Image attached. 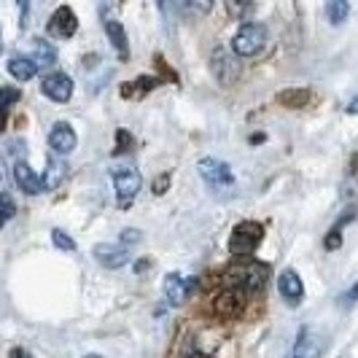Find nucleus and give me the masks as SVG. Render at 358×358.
Returning a JSON list of instances; mask_svg holds the SVG:
<instances>
[{
	"label": "nucleus",
	"mask_w": 358,
	"mask_h": 358,
	"mask_svg": "<svg viewBox=\"0 0 358 358\" xmlns=\"http://www.w3.org/2000/svg\"><path fill=\"white\" fill-rule=\"evenodd\" d=\"M323 350H326V340L313 329V326H305L296 337V345H294V356L291 358H321Z\"/></svg>",
	"instance_id": "obj_10"
},
{
	"label": "nucleus",
	"mask_w": 358,
	"mask_h": 358,
	"mask_svg": "<svg viewBox=\"0 0 358 358\" xmlns=\"http://www.w3.org/2000/svg\"><path fill=\"white\" fill-rule=\"evenodd\" d=\"M278 288H280V296L286 299L291 307H296L302 299H305V283L302 278L294 272V269H286L280 272V280H278Z\"/></svg>",
	"instance_id": "obj_13"
},
{
	"label": "nucleus",
	"mask_w": 358,
	"mask_h": 358,
	"mask_svg": "<svg viewBox=\"0 0 358 358\" xmlns=\"http://www.w3.org/2000/svg\"><path fill=\"white\" fill-rule=\"evenodd\" d=\"M342 221H345V218H342ZM342 221L334 227V229H331V232H329V240H326V248H329V251H337V248H340V227H342Z\"/></svg>",
	"instance_id": "obj_25"
},
{
	"label": "nucleus",
	"mask_w": 358,
	"mask_h": 358,
	"mask_svg": "<svg viewBox=\"0 0 358 358\" xmlns=\"http://www.w3.org/2000/svg\"><path fill=\"white\" fill-rule=\"evenodd\" d=\"M46 30H49V36H54V38H71L73 33L78 30V19H76L71 6H59L52 14V19H49Z\"/></svg>",
	"instance_id": "obj_11"
},
{
	"label": "nucleus",
	"mask_w": 358,
	"mask_h": 358,
	"mask_svg": "<svg viewBox=\"0 0 358 358\" xmlns=\"http://www.w3.org/2000/svg\"><path fill=\"white\" fill-rule=\"evenodd\" d=\"M78 143V138H76V132H73L71 124H65V122H57L52 127V132H49V145H52L54 154H71L73 148Z\"/></svg>",
	"instance_id": "obj_14"
},
{
	"label": "nucleus",
	"mask_w": 358,
	"mask_h": 358,
	"mask_svg": "<svg viewBox=\"0 0 358 358\" xmlns=\"http://www.w3.org/2000/svg\"><path fill=\"white\" fill-rule=\"evenodd\" d=\"M348 110H350V113H358V100H353V106L348 108Z\"/></svg>",
	"instance_id": "obj_32"
},
{
	"label": "nucleus",
	"mask_w": 358,
	"mask_h": 358,
	"mask_svg": "<svg viewBox=\"0 0 358 358\" xmlns=\"http://www.w3.org/2000/svg\"><path fill=\"white\" fill-rule=\"evenodd\" d=\"M19 97H22V92L19 90H14V87H3V110H8V108L14 106V103H17Z\"/></svg>",
	"instance_id": "obj_24"
},
{
	"label": "nucleus",
	"mask_w": 358,
	"mask_h": 358,
	"mask_svg": "<svg viewBox=\"0 0 358 358\" xmlns=\"http://www.w3.org/2000/svg\"><path fill=\"white\" fill-rule=\"evenodd\" d=\"M148 267H151V259H143V262H138V264H135V272H145Z\"/></svg>",
	"instance_id": "obj_29"
},
{
	"label": "nucleus",
	"mask_w": 358,
	"mask_h": 358,
	"mask_svg": "<svg viewBox=\"0 0 358 358\" xmlns=\"http://www.w3.org/2000/svg\"><path fill=\"white\" fill-rule=\"evenodd\" d=\"M356 299H358V283H356V286H353V288H350L348 294H342V299H340V302H342V305H345V307H353V305H356Z\"/></svg>",
	"instance_id": "obj_28"
},
{
	"label": "nucleus",
	"mask_w": 358,
	"mask_h": 358,
	"mask_svg": "<svg viewBox=\"0 0 358 358\" xmlns=\"http://www.w3.org/2000/svg\"><path fill=\"white\" fill-rule=\"evenodd\" d=\"M251 296L253 294H248L243 286H237V283L224 278L221 288L215 291L213 299H210V310L221 321H237V318H243L245 307L251 305Z\"/></svg>",
	"instance_id": "obj_1"
},
{
	"label": "nucleus",
	"mask_w": 358,
	"mask_h": 358,
	"mask_svg": "<svg viewBox=\"0 0 358 358\" xmlns=\"http://www.w3.org/2000/svg\"><path fill=\"white\" fill-rule=\"evenodd\" d=\"M310 100V94L305 90H291V92H283L280 94V103L288 108H302Z\"/></svg>",
	"instance_id": "obj_21"
},
{
	"label": "nucleus",
	"mask_w": 358,
	"mask_h": 358,
	"mask_svg": "<svg viewBox=\"0 0 358 358\" xmlns=\"http://www.w3.org/2000/svg\"><path fill=\"white\" fill-rule=\"evenodd\" d=\"M264 43H267V30L262 27V24H243L232 38V52L237 57H253V54H259L264 49Z\"/></svg>",
	"instance_id": "obj_5"
},
{
	"label": "nucleus",
	"mask_w": 358,
	"mask_h": 358,
	"mask_svg": "<svg viewBox=\"0 0 358 358\" xmlns=\"http://www.w3.org/2000/svg\"><path fill=\"white\" fill-rule=\"evenodd\" d=\"M38 71H41V68L36 65L33 57H11V59H8V73H11L17 81H30Z\"/></svg>",
	"instance_id": "obj_17"
},
{
	"label": "nucleus",
	"mask_w": 358,
	"mask_h": 358,
	"mask_svg": "<svg viewBox=\"0 0 358 358\" xmlns=\"http://www.w3.org/2000/svg\"><path fill=\"white\" fill-rule=\"evenodd\" d=\"M135 243H141V232L138 229H124L122 232V245H135Z\"/></svg>",
	"instance_id": "obj_26"
},
{
	"label": "nucleus",
	"mask_w": 358,
	"mask_h": 358,
	"mask_svg": "<svg viewBox=\"0 0 358 358\" xmlns=\"http://www.w3.org/2000/svg\"><path fill=\"white\" fill-rule=\"evenodd\" d=\"M262 240H264V227L259 221H240L229 237V253L237 259L253 256V251L262 245Z\"/></svg>",
	"instance_id": "obj_3"
},
{
	"label": "nucleus",
	"mask_w": 358,
	"mask_h": 358,
	"mask_svg": "<svg viewBox=\"0 0 358 358\" xmlns=\"http://www.w3.org/2000/svg\"><path fill=\"white\" fill-rule=\"evenodd\" d=\"M141 173L135 167H116L113 170V189H116V202L119 208H129L138 192H141Z\"/></svg>",
	"instance_id": "obj_6"
},
{
	"label": "nucleus",
	"mask_w": 358,
	"mask_h": 358,
	"mask_svg": "<svg viewBox=\"0 0 358 358\" xmlns=\"http://www.w3.org/2000/svg\"><path fill=\"white\" fill-rule=\"evenodd\" d=\"M224 278L237 283V286H243L248 294H259V291H264V286H267L269 267L267 264H259V262H240Z\"/></svg>",
	"instance_id": "obj_4"
},
{
	"label": "nucleus",
	"mask_w": 358,
	"mask_h": 358,
	"mask_svg": "<svg viewBox=\"0 0 358 358\" xmlns=\"http://www.w3.org/2000/svg\"><path fill=\"white\" fill-rule=\"evenodd\" d=\"M84 358H103V356H84Z\"/></svg>",
	"instance_id": "obj_33"
},
{
	"label": "nucleus",
	"mask_w": 358,
	"mask_h": 358,
	"mask_svg": "<svg viewBox=\"0 0 358 358\" xmlns=\"http://www.w3.org/2000/svg\"><path fill=\"white\" fill-rule=\"evenodd\" d=\"M199 176L205 178V183H208V186H213V189L232 186V183H234L232 167H229L227 162L213 159V157H205V159L199 162Z\"/></svg>",
	"instance_id": "obj_8"
},
{
	"label": "nucleus",
	"mask_w": 358,
	"mask_h": 358,
	"mask_svg": "<svg viewBox=\"0 0 358 358\" xmlns=\"http://www.w3.org/2000/svg\"><path fill=\"white\" fill-rule=\"evenodd\" d=\"M167 186H170V173H162L159 178H157V183H154V192H157V194H164Z\"/></svg>",
	"instance_id": "obj_27"
},
{
	"label": "nucleus",
	"mask_w": 358,
	"mask_h": 358,
	"mask_svg": "<svg viewBox=\"0 0 358 358\" xmlns=\"http://www.w3.org/2000/svg\"><path fill=\"white\" fill-rule=\"evenodd\" d=\"M229 11L232 14H245V11H251V6H229Z\"/></svg>",
	"instance_id": "obj_30"
},
{
	"label": "nucleus",
	"mask_w": 358,
	"mask_h": 358,
	"mask_svg": "<svg viewBox=\"0 0 358 358\" xmlns=\"http://www.w3.org/2000/svg\"><path fill=\"white\" fill-rule=\"evenodd\" d=\"M11 358H30V356H27V350H22V348H14V350H11Z\"/></svg>",
	"instance_id": "obj_31"
},
{
	"label": "nucleus",
	"mask_w": 358,
	"mask_h": 358,
	"mask_svg": "<svg viewBox=\"0 0 358 358\" xmlns=\"http://www.w3.org/2000/svg\"><path fill=\"white\" fill-rule=\"evenodd\" d=\"M0 202H3V224H8V221L17 215V205H14V199H11L8 192L0 194Z\"/></svg>",
	"instance_id": "obj_23"
},
{
	"label": "nucleus",
	"mask_w": 358,
	"mask_h": 358,
	"mask_svg": "<svg viewBox=\"0 0 358 358\" xmlns=\"http://www.w3.org/2000/svg\"><path fill=\"white\" fill-rule=\"evenodd\" d=\"M33 59H36L38 68H52L57 62V49L46 41H36V52H33Z\"/></svg>",
	"instance_id": "obj_19"
},
{
	"label": "nucleus",
	"mask_w": 358,
	"mask_h": 358,
	"mask_svg": "<svg viewBox=\"0 0 358 358\" xmlns=\"http://www.w3.org/2000/svg\"><path fill=\"white\" fill-rule=\"evenodd\" d=\"M14 180H17V186L24 192V194H41L46 186H43V178L38 176L36 170L27 164L24 159H17L14 162Z\"/></svg>",
	"instance_id": "obj_12"
},
{
	"label": "nucleus",
	"mask_w": 358,
	"mask_h": 358,
	"mask_svg": "<svg viewBox=\"0 0 358 358\" xmlns=\"http://www.w3.org/2000/svg\"><path fill=\"white\" fill-rule=\"evenodd\" d=\"M65 178V162L59 159V154H54L49 157V167H46V176H43V186L46 189H57L59 183Z\"/></svg>",
	"instance_id": "obj_18"
},
{
	"label": "nucleus",
	"mask_w": 358,
	"mask_h": 358,
	"mask_svg": "<svg viewBox=\"0 0 358 358\" xmlns=\"http://www.w3.org/2000/svg\"><path fill=\"white\" fill-rule=\"evenodd\" d=\"M326 14H329V22L331 24H342L348 14H350V6L345 0H334V3H326Z\"/></svg>",
	"instance_id": "obj_20"
},
{
	"label": "nucleus",
	"mask_w": 358,
	"mask_h": 358,
	"mask_svg": "<svg viewBox=\"0 0 358 358\" xmlns=\"http://www.w3.org/2000/svg\"><path fill=\"white\" fill-rule=\"evenodd\" d=\"M41 92L49 100H54V103H68L73 97V78L68 73H59V71L46 73L43 81H41Z\"/></svg>",
	"instance_id": "obj_7"
},
{
	"label": "nucleus",
	"mask_w": 358,
	"mask_h": 358,
	"mask_svg": "<svg viewBox=\"0 0 358 358\" xmlns=\"http://www.w3.org/2000/svg\"><path fill=\"white\" fill-rule=\"evenodd\" d=\"M52 243L59 248V251H76V243H73V237L68 232H62V229H54L52 232Z\"/></svg>",
	"instance_id": "obj_22"
},
{
	"label": "nucleus",
	"mask_w": 358,
	"mask_h": 358,
	"mask_svg": "<svg viewBox=\"0 0 358 358\" xmlns=\"http://www.w3.org/2000/svg\"><path fill=\"white\" fill-rule=\"evenodd\" d=\"M94 259L108 269H116V267H124L129 262V251L127 245H108V243H100L94 245Z\"/></svg>",
	"instance_id": "obj_15"
},
{
	"label": "nucleus",
	"mask_w": 358,
	"mask_h": 358,
	"mask_svg": "<svg viewBox=\"0 0 358 358\" xmlns=\"http://www.w3.org/2000/svg\"><path fill=\"white\" fill-rule=\"evenodd\" d=\"M221 345H224V334L215 331V326L194 329L180 342V358H218Z\"/></svg>",
	"instance_id": "obj_2"
},
{
	"label": "nucleus",
	"mask_w": 358,
	"mask_h": 358,
	"mask_svg": "<svg viewBox=\"0 0 358 358\" xmlns=\"http://www.w3.org/2000/svg\"><path fill=\"white\" fill-rule=\"evenodd\" d=\"M194 291H197V278H183L178 272H170L164 278V296L170 305H183Z\"/></svg>",
	"instance_id": "obj_9"
},
{
	"label": "nucleus",
	"mask_w": 358,
	"mask_h": 358,
	"mask_svg": "<svg viewBox=\"0 0 358 358\" xmlns=\"http://www.w3.org/2000/svg\"><path fill=\"white\" fill-rule=\"evenodd\" d=\"M106 33L108 41L113 43V49L119 54V59H129V46H127V33L124 24L119 19H106Z\"/></svg>",
	"instance_id": "obj_16"
}]
</instances>
